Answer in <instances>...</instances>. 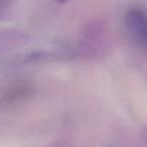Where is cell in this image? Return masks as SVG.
Segmentation results:
<instances>
[{"mask_svg": "<svg viewBox=\"0 0 147 147\" xmlns=\"http://www.w3.org/2000/svg\"><path fill=\"white\" fill-rule=\"evenodd\" d=\"M126 27L132 38L147 47V14L140 9H131L126 14Z\"/></svg>", "mask_w": 147, "mask_h": 147, "instance_id": "cell-1", "label": "cell"}]
</instances>
